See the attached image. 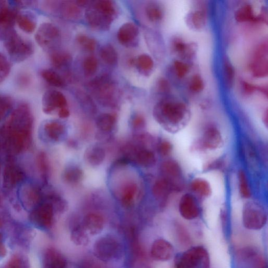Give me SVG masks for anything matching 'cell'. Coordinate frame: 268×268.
Instances as JSON below:
<instances>
[{"mask_svg":"<svg viewBox=\"0 0 268 268\" xmlns=\"http://www.w3.org/2000/svg\"><path fill=\"white\" fill-rule=\"evenodd\" d=\"M33 123V115L28 105L20 104L0 131V145L13 154L24 151L29 146Z\"/></svg>","mask_w":268,"mask_h":268,"instance_id":"6da1fadb","label":"cell"},{"mask_svg":"<svg viewBox=\"0 0 268 268\" xmlns=\"http://www.w3.org/2000/svg\"><path fill=\"white\" fill-rule=\"evenodd\" d=\"M153 114L167 132L177 133L188 124L191 112L188 104L177 97L168 96L155 105Z\"/></svg>","mask_w":268,"mask_h":268,"instance_id":"7a4b0ae2","label":"cell"},{"mask_svg":"<svg viewBox=\"0 0 268 268\" xmlns=\"http://www.w3.org/2000/svg\"><path fill=\"white\" fill-rule=\"evenodd\" d=\"M116 7L109 0H97L91 1L85 12L88 24L97 30L110 29L116 16Z\"/></svg>","mask_w":268,"mask_h":268,"instance_id":"3957f363","label":"cell"},{"mask_svg":"<svg viewBox=\"0 0 268 268\" xmlns=\"http://www.w3.org/2000/svg\"><path fill=\"white\" fill-rule=\"evenodd\" d=\"M3 42L6 50L14 62H22L33 54V44L22 38L15 29L6 36Z\"/></svg>","mask_w":268,"mask_h":268,"instance_id":"277c9868","label":"cell"},{"mask_svg":"<svg viewBox=\"0 0 268 268\" xmlns=\"http://www.w3.org/2000/svg\"><path fill=\"white\" fill-rule=\"evenodd\" d=\"M242 220L244 226L249 230H261L267 223V211L259 202L249 201L244 206Z\"/></svg>","mask_w":268,"mask_h":268,"instance_id":"5b68a950","label":"cell"},{"mask_svg":"<svg viewBox=\"0 0 268 268\" xmlns=\"http://www.w3.org/2000/svg\"><path fill=\"white\" fill-rule=\"evenodd\" d=\"M209 252L201 246L191 247L178 258L175 268H210Z\"/></svg>","mask_w":268,"mask_h":268,"instance_id":"8992f818","label":"cell"},{"mask_svg":"<svg viewBox=\"0 0 268 268\" xmlns=\"http://www.w3.org/2000/svg\"><path fill=\"white\" fill-rule=\"evenodd\" d=\"M37 43L45 50L55 49L61 40L59 29L51 23H44L38 28L35 35Z\"/></svg>","mask_w":268,"mask_h":268,"instance_id":"52a82bcc","label":"cell"},{"mask_svg":"<svg viewBox=\"0 0 268 268\" xmlns=\"http://www.w3.org/2000/svg\"><path fill=\"white\" fill-rule=\"evenodd\" d=\"M90 86L103 104L111 105L114 103L116 89L113 81L108 75L98 76L91 82Z\"/></svg>","mask_w":268,"mask_h":268,"instance_id":"ba28073f","label":"cell"},{"mask_svg":"<svg viewBox=\"0 0 268 268\" xmlns=\"http://www.w3.org/2000/svg\"><path fill=\"white\" fill-rule=\"evenodd\" d=\"M250 71L254 77L264 78L268 76V43L262 42L257 45L250 64Z\"/></svg>","mask_w":268,"mask_h":268,"instance_id":"9c48e42d","label":"cell"},{"mask_svg":"<svg viewBox=\"0 0 268 268\" xmlns=\"http://www.w3.org/2000/svg\"><path fill=\"white\" fill-rule=\"evenodd\" d=\"M162 178L170 182L174 191H180L183 187V173L179 164L173 159L165 161L160 167Z\"/></svg>","mask_w":268,"mask_h":268,"instance_id":"30bf717a","label":"cell"},{"mask_svg":"<svg viewBox=\"0 0 268 268\" xmlns=\"http://www.w3.org/2000/svg\"><path fill=\"white\" fill-rule=\"evenodd\" d=\"M170 49L174 55L185 61L193 59L196 56L197 47L195 43H189L180 36H175L170 41Z\"/></svg>","mask_w":268,"mask_h":268,"instance_id":"8fae6325","label":"cell"},{"mask_svg":"<svg viewBox=\"0 0 268 268\" xmlns=\"http://www.w3.org/2000/svg\"><path fill=\"white\" fill-rule=\"evenodd\" d=\"M120 246L116 240L111 237H103L98 240L94 246L97 257L103 260H110L119 254Z\"/></svg>","mask_w":268,"mask_h":268,"instance_id":"7c38bea8","label":"cell"},{"mask_svg":"<svg viewBox=\"0 0 268 268\" xmlns=\"http://www.w3.org/2000/svg\"><path fill=\"white\" fill-rule=\"evenodd\" d=\"M43 111L51 114L56 110L67 108V100L64 95L55 90L45 92L42 98Z\"/></svg>","mask_w":268,"mask_h":268,"instance_id":"4fadbf2b","label":"cell"},{"mask_svg":"<svg viewBox=\"0 0 268 268\" xmlns=\"http://www.w3.org/2000/svg\"><path fill=\"white\" fill-rule=\"evenodd\" d=\"M179 211L181 216L187 220H193L200 214L195 197L192 195L186 194L182 195L179 203Z\"/></svg>","mask_w":268,"mask_h":268,"instance_id":"5bb4252c","label":"cell"},{"mask_svg":"<svg viewBox=\"0 0 268 268\" xmlns=\"http://www.w3.org/2000/svg\"><path fill=\"white\" fill-rule=\"evenodd\" d=\"M223 144V137L218 127L210 125L205 129L200 141L202 148L216 150L220 148Z\"/></svg>","mask_w":268,"mask_h":268,"instance_id":"9a60e30c","label":"cell"},{"mask_svg":"<svg viewBox=\"0 0 268 268\" xmlns=\"http://www.w3.org/2000/svg\"><path fill=\"white\" fill-rule=\"evenodd\" d=\"M53 208L48 203L40 204L33 210L31 214V219L34 223L44 227H50L53 219Z\"/></svg>","mask_w":268,"mask_h":268,"instance_id":"2e32d148","label":"cell"},{"mask_svg":"<svg viewBox=\"0 0 268 268\" xmlns=\"http://www.w3.org/2000/svg\"><path fill=\"white\" fill-rule=\"evenodd\" d=\"M150 253L153 259L157 261L167 262L172 258L174 248L170 242L164 239H158L153 243Z\"/></svg>","mask_w":268,"mask_h":268,"instance_id":"e0dca14e","label":"cell"},{"mask_svg":"<svg viewBox=\"0 0 268 268\" xmlns=\"http://www.w3.org/2000/svg\"><path fill=\"white\" fill-rule=\"evenodd\" d=\"M185 22L190 30L196 32H202L208 25V16L203 10L189 11L186 15Z\"/></svg>","mask_w":268,"mask_h":268,"instance_id":"ac0fdd59","label":"cell"},{"mask_svg":"<svg viewBox=\"0 0 268 268\" xmlns=\"http://www.w3.org/2000/svg\"><path fill=\"white\" fill-rule=\"evenodd\" d=\"M235 20L240 24L245 23H264L267 22V15L261 14L256 15L253 6L246 3L241 6L235 13Z\"/></svg>","mask_w":268,"mask_h":268,"instance_id":"d6986e66","label":"cell"},{"mask_svg":"<svg viewBox=\"0 0 268 268\" xmlns=\"http://www.w3.org/2000/svg\"><path fill=\"white\" fill-rule=\"evenodd\" d=\"M139 35V28L133 23L128 22L122 25L118 32V39L122 45L132 46Z\"/></svg>","mask_w":268,"mask_h":268,"instance_id":"ffe728a7","label":"cell"},{"mask_svg":"<svg viewBox=\"0 0 268 268\" xmlns=\"http://www.w3.org/2000/svg\"><path fill=\"white\" fill-rule=\"evenodd\" d=\"M18 13L15 7L7 5L5 1H0V29L13 28Z\"/></svg>","mask_w":268,"mask_h":268,"instance_id":"44dd1931","label":"cell"},{"mask_svg":"<svg viewBox=\"0 0 268 268\" xmlns=\"http://www.w3.org/2000/svg\"><path fill=\"white\" fill-rule=\"evenodd\" d=\"M24 175L20 168L15 165H9L5 167L3 173L4 186L12 188L24 179Z\"/></svg>","mask_w":268,"mask_h":268,"instance_id":"7402d4cb","label":"cell"},{"mask_svg":"<svg viewBox=\"0 0 268 268\" xmlns=\"http://www.w3.org/2000/svg\"><path fill=\"white\" fill-rule=\"evenodd\" d=\"M172 191L174 190L170 182L163 178L157 180L152 188L153 196L157 200L163 203L167 200Z\"/></svg>","mask_w":268,"mask_h":268,"instance_id":"603a6c76","label":"cell"},{"mask_svg":"<svg viewBox=\"0 0 268 268\" xmlns=\"http://www.w3.org/2000/svg\"><path fill=\"white\" fill-rule=\"evenodd\" d=\"M104 225L103 218L96 213H89L83 219L84 227L91 235H96L101 233Z\"/></svg>","mask_w":268,"mask_h":268,"instance_id":"cb8c5ba5","label":"cell"},{"mask_svg":"<svg viewBox=\"0 0 268 268\" xmlns=\"http://www.w3.org/2000/svg\"><path fill=\"white\" fill-rule=\"evenodd\" d=\"M21 201L27 208L35 206L40 199L39 191L33 185L26 184L20 191Z\"/></svg>","mask_w":268,"mask_h":268,"instance_id":"d4e9b609","label":"cell"},{"mask_svg":"<svg viewBox=\"0 0 268 268\" xmlns=\"http://www.w3.org/2000/svg\"><path fill=\"white\" fill-rule=\"evenodd\" d=\"M45 135L49 140L58 142L63 139L65 134L66 129L64 124L60 122L51 121L46 123L44 126Z\"/></svg>","mask_w":268,"mask_h":268,"instance_id":"484cf974","label":"cell"},{"mask_svg":"<svg viewBox=\"0 0 268 268\" xmlns=\"http://www.w3.org/2000/svg\"><path fill=\"white\" fill-rule=\"evenodd\" d=\"M67 263L65 258L54 249H49L46 252L44 268H67Z\"/></svg>","mask_w":268,"mask_h":268,"instance_id":"4316f807","label":"cell"},{"mask_svg":"<svg viewBox=\"0 0 268 268\" xmlns=\"http://www.w3.org/2000/svg\"><path fill=\"white\" fill-rule=\"evenodd\" d=\"M16 22L20 29L27 33H33L37 26L36 17L29 12H19Z\"/></svg>","mask_w":268,"mask_h":268,"instance_id":"83f0119b","label":"cell"},{"mask_svg":"<svg viewBox=\"0 0 268 268\" xmlns=\"http://www.w3.org/2000/svg\"><path fill=\"white\" fill-rule=\"evenodd\" d=\"M60 14L69 20H78L81 15L79 6L72 1H61L59 5Z\"/></svg>","mask_w":268,"mask_h":268,"instance_id":"f1b7e54d","label":"cell"},{"mask_svg":"<svg viewBox=\"0 0 268 268\" xmlns=\"http://www.w3.org/2000/svg\"><path fill=\"white\" fill-rule=\"evenodd\" d=\"M105 158V150L101 147L95 145L88 148L85 152L87 163L93 166L100 165Z\"/></svg>","mask_w":268,"mask_h":268,"instance_id":"f546056e","label":"cell"},{"mask_svg":"<svg viewBox=\"0 0 268 268\" xmlns=\"http://www.w3.org/2000/svg\"><path fill=\"white\" fill-rule=\"evenodd\" d=\"M145 13L148 20L155 24L162 22L164 17L162 6L156 2H150L147 5Z\"/></svg>","mask_w":268,"mask_h":268,"instance_id":"4dcf8cb0","label":"cell"},{"mask_svg":"<svg viewBox=\"0 0 268 268\" xmlns=\"http://www.w3.org/2000/svg\"><path fill=\"white\" fill-rule=\"evenodd\" d=\"M116 124V117L110 113H104L99 116L96 121V125L102 132L109 133L112 131Z\"/></svg>","mask_w":268,"mask_h":268,"instance_id":"1f68e13d","label":"cell"},{"mask_svg":"<svg viewBox=\"0 0 268 268\" xmlns=\"http://www.w3.org/2000/svg\"><path fill=\"white\" fill-rule=\"evenodd\" d=\"M191 189L195 194L204 197H208L212 194V189L207 181L196 178L191 183Z\"/></svg>","mask_w":268,"mask_h":268,"instance_id":"d6a6232c","label":"cell"},{"mask_svg":"<svg viewBox=\"0 0 268 268\" xmlns=\"http://www.w3.org/2000/svg\"><path fill=\"white\" fill-rule=\"evenodd\" d=\"M136 162L140 166L148 168L154 166L156 163L154 153L147 149L138 151L135 156Z\"/></svg>","mask_w":268,"mask_h":268,"instance_id":"836d02e7","label":"cell"},{"mask_svg":"<svg viewBox=\"0 0 268 268\" xmlns=\"http://www.w3.org/2000/svg\"><path fill=\"white\" fill-rule=\"evenodd\" d=\"M100 57L104 62L110 66H114L118 62V54L116 49L110 44H106L99 51Z\"/></svg>","mask_w":268,"mask_h":268,"instance_id":"e575fe53","label":"cell"},{"mask_svg":"<svg viewBox=\"0 0 268 268\" xmlns=\"http://www.w3.org/2000/svg\"><path fill=\"white\" fill-rule=\"evenodd\" d=\"M84 226L75 227L71 233V240L79 246H86L89 243V237Z\"/></svg>","mask_w":268,"mask_h":268,"instance_id":"d590c367","label":"cell"},{"mask_svg":"<svg viewBox=\"0 0 268 268\" xmlns=\"http://www.w3.org/2000/svg\"><path fill=\"white\" fill-rule=\"evenodd\" d=\"M223 74L226 88L232 89L234 85L235 71L231 61L227 57L223 61Z\"/></svg>","mask_w":268,"mask_h":268,"instance_id":"8d00e7d4","label":"cell"},{"mask_svg":"<svg viewBox=\"0 0 268 268\" xmlns=\"http://www.w3.org/2000/svg\"><path fill=\"white\" fill-rule=\"evenodd\" d=\"M51 63L57 69L63 68L71 63L72 57L70 53L64 51H53L51 55Z\"/></svg>","mask_w":268,"mask_h":268,"instance_id":"74e56055","label":"cell"},{"mask_svg":"<svg viewBox=\"0 0 268 268\" xmlns=\"http://www.w3.org/2000/svg\"><path fill=\"white\" fill-rule=\"evenodd\" d=\"M174 235L178 244L182 247H188L192 243L190 235L187 228L180 223L174 226Z\"/></svg>","mask_w":268,"mask_h":268,"instance_id":"f35d334b","label":"cell"},{"mask_svg":"<svg viewBox=\"0 0 268 268\" xmlns=\"http://www.w3.org/2000/svg\"><path fill=\"white\" fill-rule=\"evenodd\" d=\"M238 180L241 195L244 198H249L252 195L251 187L246 173L242 170L238 172Z\"/></svg>","mask_w":268,"mask_h":268,"instance_id":"ab89813d","label":"cell"},{"mask_svg":"<svg viewBox=\"0 0 268 268\" xmlns=\"http://www.w3.org/2000/svg\"><path fill=\"white\" fill-rule=\"evenodd\" d=\"M41 75L43 78L52 86L60 88L65 85L64 81L60 75L52 70H44L41 72Z\"/></svg>","mask_w":268,"mask_h":268,"instance_id":"60d3db41","label":"cell"},{"mask_svg":"<svg viewBox=\"0 0 268 268\" xmlns=\"http://www.w3.org/2000/svg\"><path fill=\"white\" fill-rule=\"evenodd\" d=\"M82 177V172L78 167L71 166L66 168L64 173L65 181L71 184L80 182Z\"/></svg>","mask_w":268,"mask_h":268,"instance_id":"b9f144b4","label":"cell"},{"mask_svg":"<svg viewBox=\"0 0 268 268\" xmlns=\"http://www.w3.org/2000/svg\"><path fill=\"white\" fill-rule=\"evenodd\" d=\"M204 79L200 74H195L189 81L188 88L191 93L195 94H200L205 89Z\"/></svg>","mask_w":268,"mask_h":268,"instance_id":"7bdbcfd3","label":"cell"},{"mask_svg":"<svg viewBox=\"0 0 268 268\" xmlns=\"http://www.w3.org/2000/svg\"><path fill=\"white\" fill-rule=\"evenodd\" d=\"M172 67L175 75L180 79L186 77L190 70L188 63L180 59L175 60L173 62Z\"/></svg>","mask_w":268,"mask_h":268,"instance_id":"ee69618b","label":"cell"},{"mask_svg":"<svg viewBox=\"0 0 268 268\" xmlns=\"http://www.w3.org/2000/svg\"><path fill=\"white\" fill-rule=\"evenodd\" d=\"M137 189V186L135 183L129 184L125 188L122 197V202L126 207L132 205Z\"/></svg>","mask_w":268,"mask_h":268,"instance_id":"f6af8a7d","label":"cell"},{"mask_svg":"<svg viewBox=\"0 0 268 268\" xmlns=\"http://www.w3.org/2000/svg\"><path fill=\"white\" fill-rule=\"evenodd\" d=\"M136 64L142 71L146 73L151 72L154 67V60L147 54H142L138 57Z\"/></svg>","mask_w":268,"mask_h":268,"instance_id":"bcb514c9","label":"cell"},{"mask_svg":"<svg viewBox=\"0 0 268 268\" xmlns=\"http://www.w3.org/2000/svg\"><path fill=\"white\" fill-rule=\"evenodd\" d=\"M98 61L94 56H88L85 58L83 63L84 73L87 76L94 75L97 70Z\"/></svg>","mask_w":268,"mask_h":268,"instance_id":"7dc6e473","label":"cell"},{"mask_svg":"<svg viewBox=\"0 0 268 268\" xmlns=\"http://www.w3.org/2000/svg\"><path fill=\"white\" fill-rule=\"evenodd\" d=\"M76 42L84 49L93 52L96 48V41L93 38L86 35L80 34L76 37Z\"/></svg>","mask_w":268,"mask_h":268,"instance_id":"c3c4849f","label":"cell"},{"mask_svg":"<svg viewBox=\"0 0 268 268\" xmlns=\"http://www.w3.org/2000/svg\"><path fill=\"white\" fill-rule=\"evenodd\" d=\"M11 66L8 59L0 52V83L4 81L9 74Z\"/></svg>","mask_w":268,"mask_h":268,"instance_id":"681fc988","label":"cell"},{"mask_svg":"<svg viewBox=\"0 0 268 268\" xmlns=\"http://www.w3.org/2000/svg\"><path fill=\"white\" fill-rule=\"evenodd\" d=\"M13 100L10 97L0 95V122L6 116L7 112L11 109Z\"/></svg>","mask_w":268,"mask_h":268,"instance_id":"f907efd6","label":"cell"},{"mask_svg":"<svg viewBox=\"0 0 268 268\" xmlns=\"http://www.w3.org/2000/svg\"><path fill=\"white\" fill-rule=\"evenodd\" d=\"M26 262L21 257L18 255L13 256L4 268H26Z\"/></svg>","mask_w":268,"mask_h":268,"instance_id":"816d5d0a","label":"cell"},{"mask_svg":"<svg viewBox=\"0 0 268 268\" xmlns=\"http://www.w3.org/2000/svg\"><path fill=\"white\" fill-rule=\"evenodd\" d=\"M158 151L161 156H169L172 151V145L169 141H163L159 144Z\"/></svg>","mask_w":268,"mask_h":268,"instance_id":"f5cc1de1","label":"cell"},{"mask_svg":"<svg viewBox=\"0 0 268 268\" xmlns=\"http://www.w3.org/2000/svg\"><path fill=\"white\" fill-rule=\"evenodd\" d=\"M157 88L160 93L166 95V96H169L171 91V87L169 82L164 78H160L157 82Z\"/></svg>","mask_w":268,"mask_h":268,"instance_id":"db71d44e","label":"cell"},{"mask_svg":"<svg viewBox=\"0 0 268 268\" xmlns=\"http://www.w3.org/2000/svg\"><path fill=\"white\" fill-rule=\"evenodd\" d=\"M37 163L40 171L42 173L46 174L48 171V163L47 156L44 153L40 154L37 158Z\"/></svg>","mask_w":268,"mask_h":268,"instance_id":"11a10c76","label":"cell"},{"mask_svg":"<svg viewBox=\"0 0 268 268\" xmlns=\"http://www.w3.org/2000/svg\"><path fill=\"white\" fill-rule=\"evenodd\" d=\"M243 93L246 95H250L254 93L256 90L258 91L259 87H256L251 83L243 81L241 83Z\"/></svg>","mask_w":268,"mask_h":268,"instance_id":"9f6ffc18","label":"cell"},{"mask_svg":"<svg viewBox=\"0 0 268 268\" xmlns=\"http://www.w3.org/2000/svg\"><path fill=\"white\" fill-rule=\"evenodd\" d=\"M145 124V120L144 118L141 116H136L133 121V125L135 128L140 129L144 127Z\"/></svg>","mask_w":268,"mask_h":268,"instance_id":"6f0895ef","label":"cell"},{"mask_svg":"<svg viewBox=\"0 0 268 268\" xmlns=\"http://www.w3.org/2000/svg\"><path fill=\"white\" fill-rule=\"evenodd\" d=\"M6 255V249L4 246L3 235L0 233V257H3Z\"/></svg>","mask_w":268,"mask_h":268,"instance_id":"680465c9","label":"cell"},{"mask_svg":"<svg viewBox=\"0 0 268 268\" xmlns=\"http://www.w3.org/2000/svg\"><path fill=\"white\" fill-rule=\"evenodd\" d=\"M70 112L67 108L61 109L58 111V116L61 119H65L70 116Z\"/></svg>","mask_w":268,"mask_h":268,"instance_id":"91938a15","label":"cell"},{"mask_svg":"<svg viewBox=\"0 0 268 268\" xmlns=\"http://www.w3.org/2000/svg\"><path fill=\"white\" fill-rule=\"evenodd\" d=\"M75 2L79 7L88 6L91 1H87V0H79V1H76Z\"/></svg>","mask_w":268,"mask_h":268,"instance_id":"94428289","label":"cell"},{"mask_svg":"<svg viewBox=\"0 0 268 268\" xmlns=\"http://www.w3.org/2000/svg\"><path fill=\"white\" fill-rule=\"evenodd\" d=\"M2 225V221L1 220H0V226Z\"/></svg>","mask_w":268,"mask_h":268,"instance_id":"6125c7cd","label":"cell"}]
</instances>
